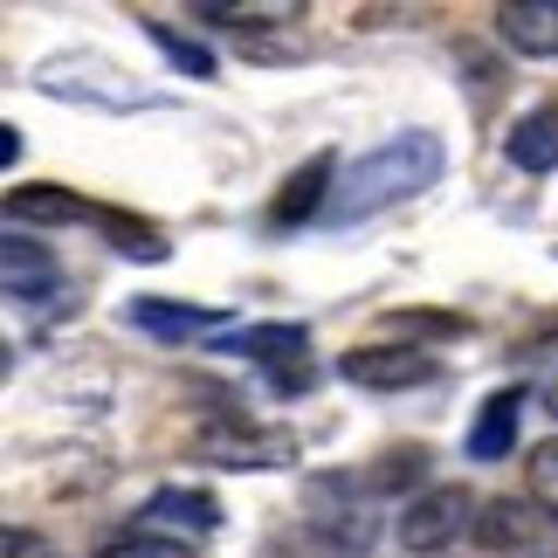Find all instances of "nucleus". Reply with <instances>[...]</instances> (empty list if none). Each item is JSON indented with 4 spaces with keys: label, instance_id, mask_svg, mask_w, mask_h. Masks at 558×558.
<instances>
[{
    "label": "nucleus",
    "instance_id": "obj_18",
    "mask_svg": "<svg viewBox=\"0 0 558 558\" xmlns=\"http://www.w3.org/2000/svg\"><path fill=\"white\" fill-rule=\"evenodd\" d=\"M97 228L118 242V255H132V263H166L173 255V242L153 228V221H132V214H118V207H97Z\"/></svg>",
    "mask_w": 558,
    "mask_h": 558
},
{
    "label": "nucleus",
    "instance_id": "obj_3",
    "mask_svg": "<svg viewBox=\"0 0 558 558\" xmlns=\"http://www.w3.org/2000/svg\"><path fill=\"white\" fill-rule=\"evenodd\" d=\"M28 83H35L41 97H56V104H83V111H111V118L153 104V90H145L132 70H118V62L97 56V49H56V56H41L35 70H28Z\"/></svg>",
    "mask_w": 558,
    "mask_h": 558
},
{
    "label": "nucleus",
    "instance_id": "obj_1",
    "mask_svg": "<svg viewBox=\"0 0 558 558\" xmlns=\"http://www.w3.org/2000/svg\"><path fill=\"white\" fill-rule=\"evenodd\" d=\"M441 166H448V145L435 132H393L386 145H373L366 159H352L345 173H338L325 221L359 228V221H373V214H393L407 201H421V193L441 180Z\"/></svg>",
    "mask_w": 558,
    "mask_h": 558
},
{
    "label": "nucleus",
    "instance_id": "obj_2",
    "mask_svg": "<svg viewBox=\"0 0 558 558\" xmlns=\"http://www.w3.org/2000/svg\"><path fill=\"white\" fill-rule=\"evenodd\" d=\"M379 538V497L352 469H325L304 483V551L311 558H366Z\"/></svg>",
    "mask_w": 558,
    "mask_h": 558
},
{
    "label": "nucleus",
    "instance_id": "obj_9",
    "mask_svg": "<svg viewBox=\"0 0 558 558\" xmlns=\"http://www.w3.org/2000/svg\"><path fill=\"white\" fill-rule=\"evenodd\" d=\"M0 276H8V296H14L21 311H49V304H62V290H70L56 248L49 242H28L21 228H8V242H0Z\"/></svg>",
    "mask_w": 558,
    "mask_h": 558
},
{
    "label": "nucleus",
    "instance_id": "obj_11",
    "mask_svg": "<svg viewBox=\"0 0 558 558\" xmlns=\"http://www.w3.org/2000/svg\"><path fill=\"white\" fill-rule=\"evenodd\" d=\"M524 407L531 393L524 386H497L483 407H476V421H469V462H510V448H518V427H524Z\"/></svg>",
    "mask_w": 558,
    "mask_h": 558
},
{
    "label": "nucleus",
    "instance_id": "obj_24",
    "mask_svg": "<svg viewBox=\"0 0 558 558\" xmlns=\"http://www.w3.org/2000/svg\"><path fill=\"white\" fill-rule=\"evenodd\" d=\"M0 558H62L41 531H28V524H8L0 531Z\"/></svg>",
    "mask_w": 558,
    "mask_h": 558
},
{
    "label": "nucleus",
    "instance_id": "obj_23",
    "mask_svg": "<svg viewBox=\"0 0 558 558\" xmlns=\"http://www.w3.org/2000/svg\"><path fill=\"white\" fill-rule=\"evenodd\" d=\"M97 558H193V551H186V545H166V538H153V531L132 524V531H118V538L104 545Z\"/></svg>",
    "mask_w": 558,
    "mask_h": 558
},
{
    "label": "nucleus",
    "instance_id": "obj_16",
    "mask_svg": "<svg viewBox=\"0 0 558 558\" xmlns=\"http://www.w3.org/2000/svg\"><path fill=\"white\" fill-rule=\"evenodd\" d=\"M35 228H76V221H97V207L90 201H76V193H62V186H14L8 193V228L28 234Z\"/></svg>",
    "mask_w": 558,
    "mask_h": 558
},
{
    "label": "nucleus",
    "instance_id": "obj_25",
    "mask_svg": "<svg viewBox=\"0 0 558 558\" xmlns=\"http://www.w3.org/2000/svg\"><path fill=\"white\" fill-rule=\"evenodd\" d=\"M0 159H8V166L21 159V132H14V124H0Z\"/></svg>",
    "mask_w": 558,
    "mask_h": 558
},
{
    "label": "nucleus",
    "instance_id": "obj_19",
    "mask_svg": "<svg viewBox=\"0 0 558 558\" xmlns=\"http://www.w3.org/2000/svg\"><path fill=\"white\" fill-rule=\"evenodd\" d=\"M456 62H462V83H469V104L476 111H489V104L504 97V62L489 56V49H476V41H456Z\"/></svg>",
    "mask_w": 558,
    "mask_h": 558
},
{
    "label": "nucleus",
    "instance_id": "obj_14",
    "mask_svg": "<svg viewBox=\"0 0 558 558\" xmlns=\"http://www.w3.org/2000/svg\"><path fill=\"white\" fill-rule=\"evenodd\" d=\"M489 21L518 56H538V62L558 56V0H504Z\"/></svg>",
    "mask_w": 558,
    "mask_h": 558
},
{
    "label": "nucleus",
    "instance_id": "obj_6",
    "mask_svg": "<svg viewBox=\"0 0 558 558\" xmlns=\"http://www.w3.org/2000/svg\"><path fill=\"white\" fill-rule=\"evenodd\" d=\"M201 462L214 469H290L296 462V435H283V427H263L248 414H221L201 427Z\"/></svg>",
    "mask_w": 558,
    "mask_h": 558
},
{
    "label": "nucleus",
    "instance_id": "obj_21",
    "mask_svg": "<svg viewBox=\"0 0 558 558\" xmlns=\"http://www.w3.org/2000/svg\"><path fill=\"white\" fill-rule=\"evenodd\" d=\"M421 469H427V448H386V456H379V469H373V497H393V489H407V483H414L421 476Z\"/></svg>",
    "mask_w": 558,
    "mask_h": 558
},
{
    "label": "nucleus",
    "instance_id": "obj_13",
    "mask_svg": "<svg viewBox=\"0 0 558 558\" xmlns=\"http://www.w3.org/2000/svg\"><path fill=\"white\" fill-rule=\"evenodd\" d=\"M331 193H338V159L317 153L311 166H296V173H290L283 193H276L269 221H276V228H296V221H311V214H331Z\"/></svg>",
    "mask_w": 558,
    "mask_h": 558
},
{
    "label": "nucleus",
    "instance_id": "obj_15",
    "mask_svg": "<svg viewBox=\"0 0 558 558\" xmlns=\"http://www.w3.org/2000/svg\"><path fill=\"white\" fill-rule=\"evenodd\" d=\"M504 159L518 166V173L545 180L558 166V104H538V111H524L518 124L504 132Z\"/></svg>",
    "mask_w": 558,
    "mask_h": 558
},
{
    "label": "nucleus",
    "instance_id": "obj_22",
    "mask_svg": "<svg viewBox=\"0 0 558 558\" xmlns=\"http://www.w3.org/2000/svg\"><path fill=\"white\" fill-rule=\"evenodd\" d=\"M524 469H531V504H545L551 518H558V435L531 448V462H524Z\"/></svg>",
    "mask_w": 558,
    "mask_h": 558
},
{
    "label": "nucleus",
    "instance_id": "obj_17",
    "mask_svg": "<svg viewBox=\"0 0 558 558\" xmlns=\"http://www.w3.org/2000/svg\"><path fill=\"white\" fill-rule=\"evenodd\" d=\"M304 14H311L304 0H214V8H193V21H214L228 35H248V21L255 28H283V21H304Z\"/></svg>",
    "mask_w": 558,
    "mask_h": 558
},
{
    "label": "nucleus",
    "instance_id": "obj_7",
    "mask_svg": "<svg viewBox=\"0 0 558 558\" xmlns=\"http://www.w3.org/2000/svg\"><path fill=\"white\" fill-rule=\"evenodd\" d=\"M214 352L255 359V366L269 373L276 393H304V386L317 379V366H311V331H304V325H248V331L214 338Z\"/></svg>",
    "mask_w": 558,
    "mask_h": 558
},
{
    "label": "nucleus",
    "instance_id": "obj_12",
    "mask_svg": "<svg viewBox=\"0 0 558 558\" xmlns=\"http://www.w3.org/2000/svg\"><path fill=\"white\" fill-rule=\"evenodd\" d=\"M138 331L166 338V345H180V338H228V311H207V304H166V296H138L132 311Z\"/></svg>",
    "mask_w": 558,
    "mask_h": 558
},
{
    "label": "nucleus",
    "instance_id": "obj_4",
    "mask_svg": "<svg viewBox=\"0 0 558 558\" xmlns=\"http://www.w3.org/2000/svg\"><path fill=\"white\" fill-rule=\"evenodd\" d=\"M476 497H469L462 483H435V489H414V497L400 504V545L407 551H448L456 538H476Z\"/></svg>",
    "mask_w": 558,
    "mask_h": 558
},
{
    "label": "nucleus",
    "instance_id": "obj_26",
    "mask_svg": "<svg viewBox=\"0 0 558 558\" xmlns=\"http://www.w3.org/2000/svg\"><path fill=\"white\" fill-rule=\"evenodd\" d=\"M545 414H551V421H558V373H551V379H545Z\"/></svg>",
    "mask_w": 558,
    "mask_h": 558
},
{
    "label": "nucleus",
    "instance_id": "obj_8",
    "mask_svg": "<svg viewBox=\"0 0 558 558\" xmlns=\"http://www.w3.org/2000/svg\"><path fill=\"white\" fill-rule=\"evenodd\" d=\"M138 531H153V538H166V545H207L214 531H221V504L207 497V489H186V483H166V489H153L145 497V510L132 518Z\"/></svg>",
    "mask_w": 558,
    "mask_h": 558
},
{
    "label": "nucleus",
    "instance_id": "obj_10",
    "mask_svg": "<svg viewBox=\"0 0 558 558\" xmlns=\"http://www.w3.org/2000/svg\"><path fill=\"white\" fill-rule=\"evenodd\" d=\"M338 373H345L352 386H366V393H407V386L435 379V352L427 345H359L338 359Z\"/></svg>",
    "mask_w": 558,
    "mask_h": 558
},
{
    "label": "nucleus",
    "instance_id": "obj_5",
    "mask_svg": "<svg viewBox=\"0 0 558 558\" xmlns=\"http://www.w3.org/2000/svg\"><path fill=\"white\" fill-rule=\"evenodd\" d=\"M476 551H489V558H558V518L531 497H497L476 518Z\"/></svg>",
    "mask_w": 558,
    "mask_h": 558
},
{
    "label": "nucleus",
    "instance_id": "obj_20",
    "mask_svg": "<svg viewBox=\"0 0 558 558\" xmlns=\"http://www.w3.org/2000/svg\"><path fill=\"white\" fill-rule=\"evenodd\" d=\"M145 41H153V49H159L166 62H173L180 76H214V56H207L193 35H180L173 21H145Z\"/></svg>",
    "mask_w": 558,
    "mask_h": 558
}]
</instances>
